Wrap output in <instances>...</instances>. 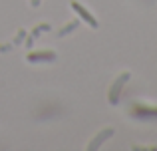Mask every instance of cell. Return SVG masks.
<instances>
[{
    "instance_id": "cell-4",
    "label": "cell",
    "mask_w": 157,
    "mask_h": 151,
    "mask_svg": "<svg viewBox=\"0 0 157 151\" xmlns=\"http://www.w3.org/2000/svg\"><path fill=\"white\" fill-rule=\"evenodd\" d=\"M58 54L52 50H38V52H30L26 56V62L30 64H46V62H56Z\"/></svg>"
},
{
    "instance_id": "cell-5",
    "label": "cell",
    "mask_w": 157,
    "mask_h": 151,
    "mask_svg": "<svg viewBox=\"0 0 157 151\" xmlns=\"http://www.w3.org/2000/svg\"><path fill=\"white\" fill-rule=\"evenodd\" d=\"M111 135H113V129H111V127H107V129H101V131L98 133V135L94 137L92 141H90L88 149H90V151H94V149H100L101 145H104V141H105V139H109Z\"/></svg>"
},
{
    "instance_id": "cell-2",
    "label": "cell",
    "mask_w": 157,
    "mask_h": 151,
    "mask_svg": "<svg viewBox=\"0 0 157 151\" xmlns=\"http://www.w3.org/2000/svg\"><path fill=\"white\" fill-rule=\"evenodd\" d=\"M70 6H72V10L78 14V18H82L84 22H88V26H92V28H100V22L96 20V16H94L86 6H82L78 0H72V2H70Z\"/></svg>"
},
{
    "instance_id": "cell-3",
    "label": "cell",
    "mask_w": 157,
    "mask_h": 151,
    "mask_svg": "<svg viewBox=\"0 0 157 151\" xmlns=\"http://www.w3.org/2000/svg\"><path fill=\"white\" fill-rule=\"evenodd\" d=\"M129 113L139 119H147V117H157V105H145V104H131Z\"/></svg>"
},
{
    "instance_id": "cell-7",
    "label": "cell",
    "mask_w": 157,
    "mask_h": 151,
    "mask_svg": "<svg viewBox=\"0 0 157 151\" xmlns=\"http://www.w3.org/2000/svg\"><path fill=\"white\" fill-rule=\"evenodd\" d=\"M78 28H80V18H76V20H72L70 24H66V26L58 32V36H60V38H62V36H68V34H72L74 30H78Z\"/></svg>"
},
{
    "instance_id": "cell-8",
    "label": "cell",
    "mask_w": 157,
    "mask_h": 151,
    "mask_svg": "<svg viewBox=\"0 0 157 151\" xmlns=\"http://www.w3.org/2000/svg\"><path fill=\"white\" fill-rule=\"evenodd\" d=\"M26 36H28V34H26V30H22V28H20V30H18V36L12 40V46H20V44L26 40Z\"/></svg>"
},
{
    "instance_id": "cell-1",
    "label": "cell",
    "mask_w": 157,
    "mask_h": 151,
    "mask_svg": "<svg viewBox=\"0 0 157 151\" xmlns=\"http://www.w3.org/2000/svg\"><path fill=\"white\" fill-rule=\"evenodd\" d=\"M131 77L129 72H123V74H119L117 76V80L113 81V84L109 85V93H107V100H109V104H117L119 101V96H121V89H123V85L127 84V80Z\"/></svg>"
},
{
    "instance_id": "cell-9",
    "label": "cell",
    "mask_w": 157,
    "mask_h": 151,
    "mask_svg": "<svg viewBox=\"0 0 157 151\" xmlns=\"http://www.w3.org/2000/svg\"><path fill=\"white\" fill-rule=\"evenodd\" d=\"M40 2H42V0H30V6H32V8H38Z\"/></svg>"
},
{
    "instance_id": "cell-6",
    "label": "cell",
    "mask_w": 157,
    "mask_h": 151,
    "mask_svg": "<svg viewBox=\"0 0 157 151\" xmlns=\"http://www.w3.org/2000/svg\"><path fill=\"white\" fill-rule=\"evenodd\" d=\"M50 28H52V26H50L48 22H42V24H38V26H36L34 30H32V34H30V36H26V40H24V44H26V46L30 48L32 44L36 42V38H40V36H42L44 32H48Z\"/></svg>"
}]
</instances>
